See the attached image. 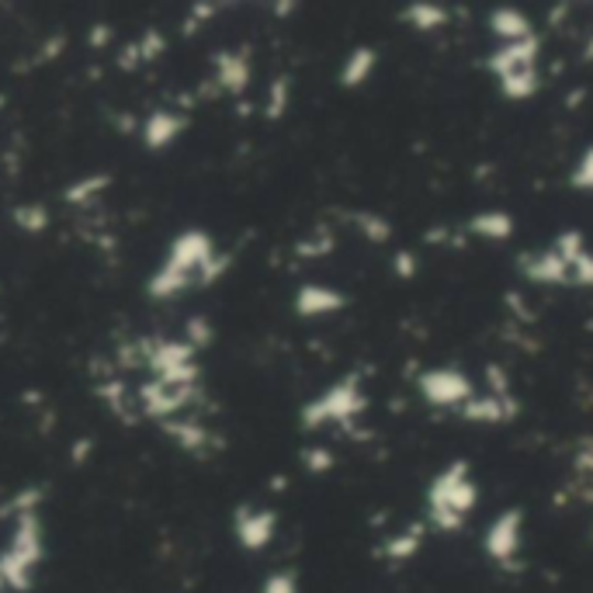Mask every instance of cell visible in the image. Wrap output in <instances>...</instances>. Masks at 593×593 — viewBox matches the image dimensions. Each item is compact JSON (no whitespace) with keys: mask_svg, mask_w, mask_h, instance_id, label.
Wrapping results in <instances>:
<instances>
[{"mask_svg":"<svg viewBox=\"0 0 593 593\" xmlns=\"http://www.w3.org/2000/svg\"><path fill=\"white\" fill-rule=\"evenodd\" d=\"M226 268H229V257L216 250L212 236L202 229H187L174 236V244L168 247V257H163L160 268L153 271L147 292L153 299H174L192 289H208Z\"/></svg>","mask_w":593,"mask_h":593,"instance_id":"6da1fadb","label":"cell"},{"mask_svg":"<svg viewBox=\"0 0 593 593\" xmlns=\"http://www.w3.org/2000/svg\"><path fill=\"white\" fill-rule=\"evenodd\" d=\"M479 504V486L472 479L468 459L448 462L427 486V525L441 535H459Z\"/></svg>","mask_w":593,"mask_h":593,"instance_id":"7a4b0ae2","label":"cell"},{"mask_svg":"<svg viewBox=\"0 0 593 593\" xmlns=\"http://www.w3.org/2000/svg\"><path fill=\"white\" fill-rule=\"evenodd\" d=\"M42 559H45V535H42L39 510L18 514L14 535L0 549V580L8 583L11 593H29Z\"/></svg>","mask_w":593,"mask_h":593,"instance_id":"3957f363","label":"cell"},{"mask_svg":"<svg viewBox=\"0 0 593 593\" xmlns=\"http://www.w3.org/2000/svg\"><path fill=\"white\" fill-rule=\"evenodd\" d=\"M538 56H541V39H528V42H514V45H500L493 50L483 66L500 84V94L507 101H528L541 90V77H538Z\"/></svg>","mask_w":593,"mask_h":593,"instance_id":"277c9868","label":"cell"},{"mask_svg":"<svg viewBox=\"0 0 593 593\" xmlns=\"http://www.w3.org/2000/svg\"><path fill=\"white\" fill-rule=\"evenodd\" d=\"M365 410H368V396L362 389V375L347 371L341 382H334L326 392L302 402L299 423L305 431H320V427H347V431H354V420Z\"/></svg>","mask_w":593,"mask_h":593,"instance_id":"5b68a950","label":"cell"},{"mask_svg":"<svg viewBox=\"0 0 593 593\" xmlns=\"http://www.w3.org/2000/svg\"><path fill=\"white\" fill-rule=\"evenodd\" d=\"M483 552L507 573H520V552H525V510H500L483 535Z\"/></svg>","mask_w":593,"mask_h":593,"instance_id":"8992f818","label":"cell"},{"mask_svg":"<svg viewBox=\"0 0 593 593\" xmlns=\"http://www.w3.org/2000/svg\"><path fill=\"white\" fill-rule=\"evenodd\" d=\"M417 389L431 407H441V410H462L468 399H476V386H472V378L459 368H427L417 378Z\"/></svg>","mask_w":593,"mask_h":593,"instance_id":"52a82bcc","label":"cell"},{"mask_svg":"<svg viewBox=\"0 0 593 593\" xmlns=\"http://www.w3.org/2000/svg\"><path fill=\"white\" fill-rule=\"evenodd\" d=\"M233 535L247 552H265L278 535V514L268 507H236Z\"/></svg>","mask_w":593,"mask_h":593,"instance_id":"ba28073f","label":"cell"},{"mask_svg":"<svg viewBox=\"0 0 593 593\" xmlns=\"http://www.w3.org/2000/svg\"><path fill=\"white\" fill-rule=\"evenodd\" d=\"M517 271L525 274V281L531 284H545V289H569V268L556 247L541 250V254H520Z\"/></svg>","mask_w":593,"mask_h":593,"instance_id":"9c48e42d","label":"cell"},{"mask_svg":"<svg viewBox=\"0 0 593 593\" xmlns=\"http://www.w3.org/2000/svg\"><path fill=\"white\" fill-rule=\"evenodd\" d=\"M347 295L330 289V284H302L295 292V313L302 320H323V316H334L347 310Z\"/></svg>","mask_w":593,"mask_h":593,"instance_id":"30bf717a","label":"cell"},{"mask_svg":"<svg viewBox=\"0 0 593 593\" xmlns=\"http://www.w3.org/2000/svg\"><path fill=\"white\" fill-rule=\"evenodd\" d=\"M184 129H187V115L160 108L147 118V122H142V142H147V150H153V153L171 150L174 142L184 136Z\"/></svg>","mask_w":593,"mask_h":593,"instance_id":"8fae6325","label":"cell"},{"mask_svg":"<svg viewBox=\"0 0 593 593\" xmlns=\"http://www.w3.org/2000/svg\"><path fill=\"white\" fill-rule=\"evenodd\" d=\"M216 84L219 90L233 94V98H240V94H247L250 87V56L247 50H223L216 53Z\"/></svg>","mask_w":593,"mask_h":593,"instance_id":"7c38bea8","label":"cell"},{"mask_svg":"<svg viewBox=\"0 0 593 593\" xmlns=\"http://www.w3.org/2000/svg\"><path fill=\"white\" fill-rule=\"evenodd\" d=\"M486 25H489V32H493L496 39H500V45L528 42V39L538 35V32H535V21H531L525 11H517V8H496V11H489Z\"/></svg>","mask_w":593,"mask_h":593,"instance_id":"4fadbf2b","label":"cell"},{"mask_svg":"<svg viewBox=\"0 0 593 593\" xmlns=\"http://www.w3.org/2000/svg\"><path fill=\"white\" fill-rule=\"evenodd\" d=\"M459 417L468 420V423H507L514 417V399L510 396H496V392L476 396L459 410Z\"/></svg>","mask_w":593,"mask_h":593,"instance_id":"5bb4252c","label":"cell"},{"mask_svg":"<svg viewBox=\"0 0 593 593\" xmlns=\"http://www.w3.org/2000/svg\"><path fill=\"white\" fill-rule=\"evenodd\" d=\"M375 66H378V53L371 50V45H354V50L347 53V60L341 63L337 80H341L344 90H358L371 80Z\"/></svg>","mask_w":593,"mask_h":593,"instance_id":"9a60e30c","label":"cell"},{"mask_svg":"<svg viewBox=\"0 0 593 593\" xmlns=\"http://www.w3.org/2000/svg\"><path fill=\"white\" fill-rule=\"evenodd\" d=\"M399 21L402 25H410L413 32H438L444 29L448 21H452V11H448L444 4H434V0H413V4H407L399 11Z\"/></svg>","mask_w":593,"mask_h":593,"instance_id":"2e32d148","label":"cell"},{"mask_svg":"<svg viewBox=\"0 0 593 593\" xmlns=\"http://www.w3.org/2000/svg\"><path fill=\"white\" fill-rule=\"evenodd\" d=\"M465 229H468V236H479V240L500 244V240H510L517 223H514L510 212H504V208H486V212H479V216H472L465 223Z\"/></svg>","mask_w":593,"mask_h":593,"instance_id":"e0dca14e","label":"cell"},{"mask_svg":"<svg viewBox=\"0 0 593 593\" xmlns=\"http://www.w3.org/2000/svg\"><path fill=\"white\" fill-rule=\"evenodd\" d=\"M420 541H423V525H413L410 531H402V535L389 538V541L382 545V556H386L389 562L402 565V562H410V559L420 552Z\"/></svg>","mask_w":593,"mask_h":593,"instance_id":"ac0fdd59","label":"cell"},{"mask_svg":"<svg viewBox=\"0 0 593 593\" xmlns=\"http://www.w3.org/2000/svg\"><path fill=\"white\" fill-rule=\"evenodd\" d=\"M347 223L351 226H358L365 240L371 244H386L389 236H392V226L386 216H378V212H368V208H358V212H347Z\"/></svg>","mask_w":593,"mask_h":593,"instance_id":"d6986e66","label":"cell"},{"mask_svg":"<svg viewBox=\"0 0 593 593\" xmlns=\"http://www.w3.org/2000/svg\"><path fill=\"white\" fill-rule=\"evenodd\" d=\"M569 289H593V250H583L569 265Z\"/></svg>","mask_w":593,"mask_h":593,"instance_id":"ffe728a7","label":"cell"},{"mask_svg":"<svg viewBox=\"0 0 593 593\" xmlns=\"http://www.w3.org/2000/svg\"><path fill=\"white\" fill-rule=\"evenodd\" d=\"M14 223H18V229H25V233H42L45 226H50V212H45L42 205H18L14 208Z\"/></svg>","mask_w":593,"mask_h":593,"instance_id":"44dd1931","label":"cell"},{"mask_svg":"<svg viewBox=\"0 0 593 593\" xmlns=\"http://www.w3.org/2000/svg\"><path fill=\"white\" fill-rule=\"evenodd\" d=\"M569 187H573V192H593V147L580 153L573 174H569Z\"/></svg>","mask_w":593,"mask_h":593,"instance_id":"7402d4cb","label":"cell"},{"mask_svg":"<svg viewBox=\"0 0 593 593\" xmlns=\"http://www.w3.org/2000/svg\"><path fill=\"white\" fill-rule=\"evenodd\" d=\"M289 94H292V80L289 77H278L271 84V101L265 108V115L271 118V122H278V118L284 115V108H289Z\"/></svg>","mask_w":593,"mask_h":593,"instance_id":"603a6c76","label":"cell"},{"mask_svg":"<svg viewBox=\"0 0 593 593\" xmlns=\"http://www.w3.org/2000/svg\"><path fill=\"white\" fill-rule=\"evenodd\" d=\"M105 187H108V177H87V181H77V184H69L66 187V202H90L94 195H101L105 192Z\"/></svg>","mask_w":593,"mask_h":593,"instance_id":"cb8c5ba5","label":"cell"},{"mask_svg":"<svg viewBox=\"0 0 593 593\" xmlns=\"http://www.w3.org/2000/svg\"><path fill=\"white\" fill-rule=\"evenodd\" d=\"M260 593H299V573L295 569H278L260 583Z\"/></svg>","mask_w":593,"mask_h":593,"instance_id":"d4e9b609","label":"cell"},{"mask_svg":"<svg viewBox=\"0 0 593 593\" xmlns=\"http://www.w3.org/2000/svg\"><path fill=\"white\" fill-rule=\"evenodd\" d=\"M302 465L316 472V476H323V472L334 468V455H330L326 448H310V452H302Z\"/></svg>","mask_w":593,"mask_h":593,"instance_id":"484cf974","label":"cell"},{"mask_svg":"<svg viewBox=\"0 0 593 593\" xmlns=\"http://www.w3.org/2000/svg\"><path fill=\"white\" fill-rule=\"evenodd\" d=\"M392 265H396V274H399V278H407V281L417 274V260H413V254H410V250H399Z\"/></svg>","mask_w":593,"mask_h":593,"instance_id":"4316f807","label":"cell"},{"mask_svg":"<svg viewBox=\"0 0 593 593\" xmlns=\"http://www.w3.org/2000/svg\"><path fill=\"white\" fill-rule=\"evenodd\" d=\"M583 60H593V39H590V45H586V53H583Z\"/></svg>","mask_w":593,"mask_h":593,"instance_id":"83f0119b","label":"cell"},{"mask_svg":"<svg viewBox=\"0 0 593 593\" xmlns=\"http://www.w3.org/2000/svg\"><path fill=\"white\" fill-rule=\"evenodd\" d=\"M0 593H11V590H8V583H4V580H0Z\"/></svg>","mask_w":593,"mask_h":593,"instance_id":"f1b7e54d","label":"cell"}]
</instances>
